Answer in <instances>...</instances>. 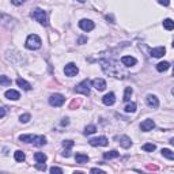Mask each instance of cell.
Segmentation results:
<instances>
[{
    "mask_svg": "<svg viewBox=\"0 0 174 174\" xmlns=\"http://www.w3.org/2000/svg\"><path fill=\"white\" fill-rule=\"evenodd\" d=\"M17 84L19 87H22L23 90H26V91H29V90H31V84L30 83H27L25 79H22V78H18L17 79Z\"/></svg>",
    "mask_w": 174,
    "mask_h": 174,
    "instance_id": "cell-18",
    "label": "cell"
},
{
    "mask_svg": "<svg viewBox=\"0 0 174 174\" xmlns=\"http://www.w3.org/2000/svg\"><path fill=\"white\" fill-rule=\"evenodd\" d=\"M145 101H147V105L150 107H153V109H157V107L159 106V101H158V98L153 95V94H148Z\"/></svg>",
    "mask_w": 174,
    "mask_h": 174,
    "instance_id": "cell-11",
    "label": "cell"
},
{
    "mask_svg": "<svg viewBox=\"0 0 174 174\" xmlns=\"http://www.w3.org/2000/svg\"><path fill=\"white\" fill-rule=\"evenodd\" d=\"M4 97L7 98V99H11V101H18L21 98V94L18 93L17 90H7L4 93Z\"/></svg>",
    "mask_w": 174,
    "mask_h": 174,
    "instance_id": "cell-12",
    "label": "cell"
},
{
    "mask_svg": "<svg viewBox=\"0 0 174 174\" xmlns=\"http://www.w3.org/2000/svg\"><path fill=\"white\" fill-rule=\"evenodd\" d=\"M163 27L166 30H173L174 29V21L173 19H169V18H167V19H164L163 21Z\"/></svg>",
    "mask_w": 174,
    "mask_h": 174,
    "instance_id": "cell-26",
    "label": "cell"
},
{
    "mask_svg": "<svg viewBox=\"0 0 174 174\" xmlns=\"http://www.w3.org/2000/svg\"><path fill=\"white\" fill-rule=\"evenodd\" d=\"M52 174H63V169H60V167H56V166H53V167H50V170H49Z\"/></svg>",
    "mask_w": 174,
    "mask_h": 174,
    "instance_id": "cell-34",
    "label": "cell"
},
{
    "mask_svg": "<svg viewBox=\"0 0 174 174\" xmlns=\"http://www.w3.org/2000/svg\"><path fill=\"white\" fill-rule=\"evenodd\" d=\"M95 131H97L95 125H87L86 128H84V135H91V133H94Z\"/></svg>",
    "mask_w": 174,
    "mask_h": 174,
    "instance_id": "cell-30",
    "label": "cell"
},
{
    "mask_svg": "<svg viewBox=\"0 0 174 174\" xmlns=\"http://www.w3.org/2000/svg\"><path fill=\"white\" fill-rule=\"evenodd\" d=\"M94 22L93 21H90V19H82L80 22H79V27H80L82 30H84V31H91L94 29Z\"/></svg>",
    "mask_w": 174,
    "mask_h": 174,
    "instance_id": "cell-8",
    "label": "cell"
},
{
    "mask_svg": "<svg viewBox=\"0 0 174 174\" xmlns=\"http://www.w3.org/2000/svg\"><path fill=\"white\" fill-rule=\"evenodd\" d=\"M141 148H143V151H147V153H153V151H155V148H157V147H155V144H153V143H145Z\"/></svg>",
    "mask_w": 174,
    "mask_h": 174,
    "instance_id": "cell-28",
    "label": "cell"
},
{
    "mask_svg": "<svg viewBox=\"0 0 174 174\" xmlns=\"http://www.w3.org/2000/svg\"><path fill=\"white\" fill-rule=\"evenodd\" d=\"M132 93H133V90H132V87H126V88H125V93H124V98H122V99H124L125 102H128V101L131 99Z\"/></svg>",
    "mask_w": 174,
    "mask_h": 174,
    "instance_id": "cell-27",
    "label": "cell"
},
{
    "mask_svg": "<svg viewBox=\"0 0 174 174\" xmlns=\"http://www.w3.org/2000/svg\"><path fill=\"white\" fill-rule=\"evenodd\" d=\"M90 84H91V82L88 79H84L82 83H79L75 87V91L79 94H83V95H90Z\"/></svg>",
    "mask_w": 174,
    "mask_h": 174,
    "instance_id": "cell-4",
    "label": "cell"
},
{
    "mask_svg": "<svg viewBox=\"0 0 174 174\" xmlns=\"http://www.w3.org/2000/svg\"><path fill=\"white\" fill-rule=\"evenodd\" d=\"M31 17H33L37 22H40L41 25H44V26H46V25H48L46 12L44 11V10H41V8H36V10L33 11V14H31Z\"/></svg>",
    "mask_w": 174,
    "mask_h": 174,
    "instance_id": "cell-3",
    "label": "cell"
},
{
    "mask_svg": "<svg viewBox=\"0 0 174 174\" xmlns=\"http://www.w3.org/2000/svg\"><path fill=\"white\" fill-rule=\"evenodd\" d=\"M0 84H2V86H10L11 80L7 76H4V75H3V76H0Z\"/></svg>",
    "mask_w": 174,
    "mask_h": 174,
    "instance_id": "cell-31",
    "label": "cell"
},
{
    "mask_svg": "<svg viewBox=\"0 0 174 174\" xmlns=\"http://www.w3.org/2000/svg\"><path fill=\"white\" fill-rule=\"evenodd\" d=\"M75 160H76V163L83 164V163L88 162V157L86 154H83V153H78L76 155H75Z\"/></svg>",
    "mask_w": 174,
    "mask_h": 174,
    "instance_id": "cell-17",
    "label": "cell"
},
{
    "mask_svg": "<svg viewBox=\"0 0 174 174\" xmlns=\"http://www.w3.org/2000/svg\"><path fill=\"white\" fill-rule=\"evenodd\" d=\"M91 145H94V147H105V145L109 144V140H107V137H105V136H99V137H94L91 139L90 141H88Z\"/></svg>",
    "mask_w": 174,
    "mask_h": 174,
    "instance_id": "cell-6",
    "label": "cell"
},
{
    "mask_svg": "<svg viewBox=\"0 0 174 174\" xmlns=\"http://www.w3.org/2000/svg\"><path fill=\"white\" fill-rule=\"evenodd\" d=\"M63 147L68 150V148L74 147V141H72V140H64V141H63Z\"/></svg>",
    "mask_w": 174,
    "mask_h": 174,
    "instance_id": "cell-33",
    "label": "cell"
},
{
    "mask_svg": "<svg viewBox=\"0 0 174 174\" xmlns=\"http://www.w3.org/2000/svg\"><path fill=\"white\" fill-rule=\"evenodd\" d=\"M79 2H80V3H84V0H79Z\"/></svg>",
    "mask_w": 174,
    "mask_h": 174,
    "instance_id": "cell-43",
    "label": "cell"
},
{
    "mask_svg": "<svg viewBox=\"0 0 174 174\" xmlns=\"http://www.w3.org/2000/svg\"><path fill=\"white\" fill-rule=\"evenodd\" d=\"M78 72H79V68L74 64V63H69V64H67V65H65V68H64V74L67 75V76H69V78L75 76Z\"/></svg>",
    "mask_w": 174,
    "mask_h": 174,
    "instance_id": "cell-7",
    "label": "cell"
},
{
    "mask_svg": "<svg viewBox=\"0 0 174 174\" xmlns=\"http://www.w3.org/2000/svg\"><path fill=\"white\" fill-rule=\"evenodd\" d=\"M45 143H46L45 136H36V139H34V141H33V144L37 145V147H41V145H44Z\"/></svg>",
    "mask_w": 174,
    "mask_h": 174,
    "instance_id": "cell-22",
    "label": "cell"
},
{
    "mask_svg": "<svg viewBox=\"0 0 174 174\" xmlns=\"http://www.w3.org/2000/svg\"><path fill=\"white\" fill-rule=\"evenodd\" d=\"M169 67H170V64L167 61H160V63H158L157 64V69L159 72H163V71H167L169 69Z\"/></svg>",
    "mask_w": 174,
    "mask_h": 174,
    "instance_id": "cell-24",
    "label": "cell"
},
{
    "mask_svg": "<svg viewBox=\"0 0 174 174\" xmlns=\"http://www.w3.org/2000/svg\"><path fill=\"white\" fill-rule=\"evenodd\" d=\"M121 63L125 67H132V65L136 64V59L132 57V56H124V57L121 59Z\"/></svg>",
    "mask_w": 174,
    "mask_h": 174,
    "instance_id": "cell-15",
    "label": "cell"
},
{
    "mask_svg": "<svg viewBox=\"0 0 174 174\" xmlns=\"http://www.w3.org/2000/svg\"><path fill=\"white\" fill-rule=\"evenodd\" d=\"M29 120H30V114H29V113H26V114H22V116L19 117V121L23 122V124L29 122Z\"/></svg>",
    "mask_w": 174,
    "mask_h": 174,
    "instance_id": "cell-32",
    "label": "cell"
},
{
    "mask_svg": "<svg viewBox=\"0 0 174 174\" xmlns=\"http://www.w3.org/2000/svg\"><path fill=\"white\" fill-rule=\"evenodd\" d=\"M34 159H36L37 163H45L48 158H46V155L44 153H36L34 154Z\"/></svg>",
    "mask_w": 174,
    "mask_h": 174,
    "instance_id": "cell-19",
    "label": "cell"
},
{
    "mask_svg": "<svg viewBox=\"0 0 174 174\" xmlns=\"http://www.w3.org/2000/svg\"><path fill=\"white\" fill-rule=\"evenodd\" d=\"M90 172H91V173H105L103 170H101V169H91Z\"/></svg>",
    "mask_w": 174,
    "mask_h": 174,
    "instance_id": "cell-38",
    "label": "cell"
},
{
    "mask_svg": "<svg viewBox=\"0 0 174 174\" xmlns=\"http://www.w3.org/2000/svg\"><path fill=\"white\" fill-rule=\"evenodd\" d=\"M164 53H166L164 46H158V48L151 49V56H153V57H162Z\"/></svg>",
    "mask_w": 174,
    "mask_h": 174,
    "instance_id": "cell-14",
    "label": "cell"
},
{
    "mask_svg": "<svg viewBox=\"0 0 174 174\" xmlns=\"http://www.w3.org/2000/svg\"><path fill=\"white\" fill-rule=\"evenodd\" d=\"M68 124H69L68 118H64V120H63V121H61V125H63V126H64V125H68Z\"/></svg>",
    "mask_w": 174,
    "mask_h": 174,
    "instance_id": "cell-39",
    "label": "cell"
},
{
    "mask_svg": "<svg viewBox=\"0 0 174 174\" xmlns=\"http://www.w3.org/2000/svg\"><path fill=\"white\" fill-rule=\"evenodd\" d=\"M155 128V122H154V120H144L143 122L140 124V129L143 132H148V131H153V129Z\"/></svg>",
    "mask_w": 174,
    "mask_h": 174,
    "instance_id": "cell-10",
    "label": "cell"
},
{
    "mask_svg": "<svg viewBox=\"0 0 174 174\" xmlns=\"http://www.w3.org/2000/svg\"><path fill=\"white\" fill-rule=\"evenodd\" d=\"M4 116H6V107H2V113H0V117L3 118Z\"/></svg>",
    "mask_w": 174,
    "mask_h": 174,
    "instance_id": "cell-40",
    "label": "cell"
},
{
    "mask_svg": "<svg viewBox=\"0 0 174 174\" xmlns=\"http://www.w3.org/2000/svg\"><path fill=\"white\" fill-rule=\"evenodd\" d=\"M41 38L37 34H30L29 37L26 38V48L30 50H36L41 48Z\"/></svg>",
    "mask_w": 174,
    "mask_h": 174,
    "instance_id": "cell-2",
    "label": "cell"
},
{
    "mask_svg": "<svg viewBox=\"0 0 174 174\" xmlns=\"http://www.w3.org/2000/svg\"><path fill=\"white\" fill-rule=\"evenodd\" d=\"M158 3H159V4H162V6H164V7H167V6L170 4V0H158Z\"/></svg>",
    "mask_w": 174,
    "mask_h": 174,
    "instance_id": "cell-35",
    "label": "cell"
},
{
    "mask_svg": "<svg viewBox=\"0 0 174 174\" xmlns=\"http://www.w3.org/2000/svg\"><path fill=\"white\" fill-rule=\"evenodd\" d=\"M162 155L164 158H167V159H172V160H174V153L172 150H169V148H162Z\"/></svg>",
    "mask_w": 174,
    "mask_h": 174,
    "instance_id": "cell-25",
    "label": "cell"
},
{
    "mask_svg": "<svg viewBox=\"0 0 174 174\" xmlns=\"http://www.w3.org/2000/svg\"><path fill=\"white\" fill-rule=\"evenodd\" d=\"M172 94H173V95H174V88H173V90H172Z\"/></svg>",
    "mask_w": 174,
    "mask_h": 174,
    "instance_id": "cell-42",
    "label": "cell"
},
{
    "mask_svg": "<svg viewBox=\"0 0 174 174\" xmlns=\"http://www.w3.org/2000/svg\"><path fill=\"white\" fill-rule=\"evenodd\" d=\"M101 64H102V69L106 72V74H109L110 76L121 78L120 75H121L122 72L120 71V65H117L116 63H113V61H106V60H102V61H101ZM122 75H124V74H122Z\"/></svg>",
    "mask_w": 174,
    "mask_h": 174,
    "instance_id": "cell-1",
    "label": "cell"
},
{
    "mask_svg": "<svg viewBox=\"0 0 174 174\" xmlns=\"http://www.w3.org/2000/svg\"><path fill=\"white\" fill-rule=\"evenodd\" d=\"M11 3L12 4H15V6H21V4H23L25 3V0H11Z\"/></svg>",
    "mask_w": 174,
    "mask_h": 174,
    "instance_id": "cell-36",
    "label": "cell"
},
{
    "mask_svg": "<svg viewBox=\"0 0 174 174\" xmlns=\"http://www.w3.org/2000/svg\"><path fill=\"white\" fill-rule=\"evenodd\" d=\"M118 155H120L118 151L112 150V151H107V153L103 154V158L105 159H114V158H118Z\"/></svg>",
    "mask_w": 174,
    "mask_h": 174,
    "instance_id": "cell-20",
    "label": "cell"
},
{
    "mask_svg": "<svg viewBox=\"0 0 174 174\" xmlns=\"http://www.w3.org/2000/svg\"><path fill=\"white\" fill-rule=\"evenodd\" d=\"M102 102L105 103L106 106H112L113 103L116 102V95L113 93H109V94H106L105 97L102 98Z\"/></svg>",
    "mask_w": 174,
    "mask_h": 174,
    "instance_id": "cell-13",
    "label": "cell"
},
{
    "mask_svg": "<svg viewBox=\"0 0 174 174\" xmlns=\"http://www.w3.org/2000/svg\"><path fill=\"white\" fill-rule=\"evenodd\" d=\"M14 158H15V160L17 162H23L25 159H26V155H25L23 151H15V154H14Z\"/></svg>",
    "mask_w": 174,
    "mask_h": 174,
    "instance_id": "cell-23",
    "label": "cell"
},
{
    "mask_svg": "<svg viewBox=\"0 0 174 174\" xmlns=\"http://www.w3.org/2000/svg\"><path fill=\"white\" fill-rule=\"evenodd\" d=\"M34 139H36V136H33V135H21L19 136V140L23 141V143H33Z\"/></svg>",
    "mask_w": 174,
    "mask_h": 174,
    "instance_id": "cell-21",
    "label": "cell"
},
{
    "mask_svg": "<svg viewBox=\"0 0 174 174\" xmlns=\"http://www.w3.org/2000/svg\"><path fill=\"white\" fill-rule=\"evenodd\" d=\"M170 144H172V145H174V137H172V139H170Z\"/></svg>",
    "mask_w": 174,
    "mask_h": 174,
    "instance_id": "cell-41",
    "label": "cell"
},
{
    "mask_svg": "<svg viewBox=\"0 0 174 174\" xmlns=\"http://www.w3.org/2000/svg\"><path fill=\"white\" fill-rule=\"evenodd\" d=\"M173 76H174V69H173Z\"/></svg>",
    "mask_w": 174,
    "mask_h": 174,
    "instance_id": "cell-44",
    "label": "cell"
},
{
    "mask_svg": "<svg viewBox=\"0 0 174 174\" xmlns=\"http://www.w3.org/2000/svg\"><path fill=\"white\" fill-rule=\"evenodd\" d=\"M173 46H174V41H173Z\"/></svg>",
    "mask_w": 174,
    "mask_h": 174,
    "instance_id": "cell-45",
    "label": "cell"
},
{
    "mask_svg": "<svg viewBox=\"0 0 174 174\" xmlns=\"http://www.w3.org/2000/svg\"><path fill=\"white\" fill-rule=\"evenodd\" d=\"M117 139H118V143L120 144H121L122 145V147H124V148H129V147H131V144H132V140H131V139H129L128 137V136H120V137H117Z\"/></svg>",
    "mask_w": 174,
    "mask_h": 174,
    "instance_id": "cell-16",
    "label": "cell"
},
{
    "mask_svg": "<svg viewBox=\"0 0 174 174\" xmlns=\"http://www.w3.org/2000/svg\"><path fill=\"white\" fill-rule=\"evenodd\" d=\"M125 112L126 113H135L136 112V103L135 102H131L125 106Z\"/></svg>",
    "mask_w": 174,
    "mask_h": 174,
    "instance_id": "cell-29",
    "label": "cell"
},
{
    "mask_svg": "<svg viewBox=\"0 0 174 174\" xmlns=\"http://www.w3.org/2000/svg\"><path fill=\"white\" fill-rule=\"evenodd\" d=\"M64 102H65V98H64V95H61V94H52V95L49 97V103L55 107L61 106Z\"/></svg>",
    "mask_w": 174,
    "mask_h": 174,
    "instance_id": "cell-5",
    "label": "cell"
},
{
    "mask_svg": "<svg viewBox=\"0 0 174 174\" xmlns=\"http://www.w3.org/2000/svg\"><path fill=\"white\" fill-rule=\"evenodd\" d=\"M91 84H93V87L98 91H103L106 88V82L103 80V79H101V78L94 79V80L91 82Z\"/></svg>",
    "mask_w": 174,
    "mask_h": 174,
    "instance_id": "cell-9",
    "label": "cell"
},
{
    "mask_svg": "<svg viewBox=\"0 0 174 174\" xmlns=\"http://www.w3.org/2000/svg\"><path fill=\"white\" fill-rule=\"evenodd\" d=\"M36 167H37V169H40V170H45V169H46V167H45V163H37Z\"/></svg>",
    "mask_w": 174,
    "mask_h": 174,
    "instance_id": "cell-37",
    "label": "cell"
}]
</instances>
